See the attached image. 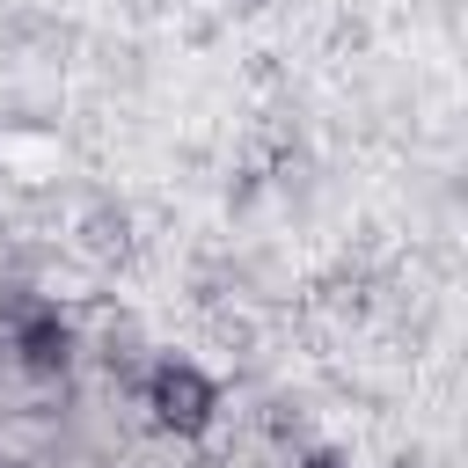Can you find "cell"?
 I'll list each match as a JSON object with an SVG mask.
<instances>
[{
	"mask_svg": "<svg viewBox=\"0 0 468 468\" xmlns=\"http://www.w3.org/2000/svg\"><path fill=\"white\" fill-rule=\"evenodd\" d=\"M161 410L183 417V424H197V417H205V388H197L190 373H161Z\"/></svg>",
	"mask_w": 468,
	"mask_h": 468,
	"instance_id": "obj_1",
	"label": "cell"
}]
</instances>
